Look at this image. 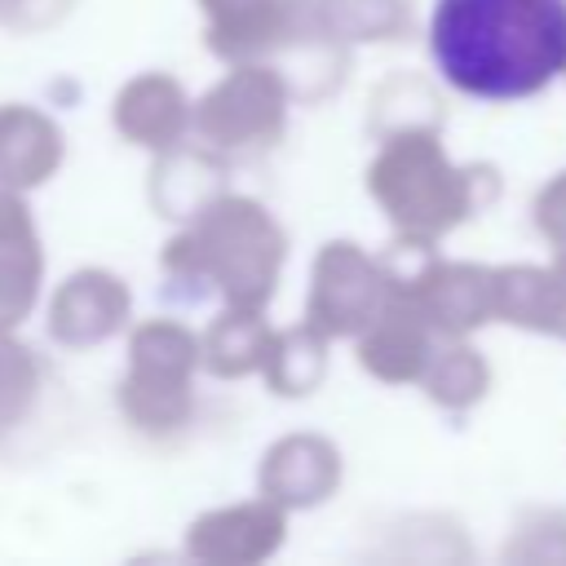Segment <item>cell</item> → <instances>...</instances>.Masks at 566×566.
Wrapping results in <instances>:
<instances>
[{
    "label": "cell",
    "instance_id": "cell-1",
    "mask_svg": "<svg viewBox=\"0 0 566 566\" xmlns=\"http://www.w3.org/2000/svg\"><path fill=\"white\" fill-rule=\"evenodd\" d=\"M429 44L478 97H526L566 66V0H438Z\"/></svg>",
    "mask_w": 566,
    "mask_h": 566
}]
</instances>
